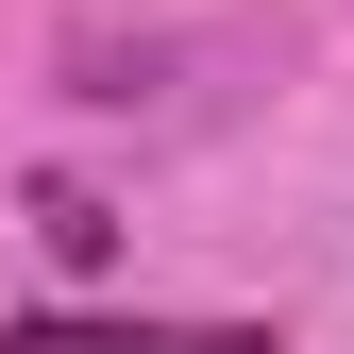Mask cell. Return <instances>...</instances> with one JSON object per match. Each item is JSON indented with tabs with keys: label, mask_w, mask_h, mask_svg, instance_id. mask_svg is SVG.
I'll use <instances>...</instances> for the list:
<instances>
[{
	"label": "cell",
	"mask_w": 354,
	"mask_h": 354,
	"mask_svg": "<svg viewBox=\"0 0 354 354\" xmlns=\"http://www.w3.org/2000/svg\"><path fill=\"white\" fill-rule=\"evenodd\" d=\"M0 354H270V321H84V304H51V321H0Z\"/></svg>",
	"instance_id": "6da1fadb"
}]
</instances>
